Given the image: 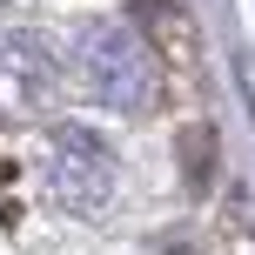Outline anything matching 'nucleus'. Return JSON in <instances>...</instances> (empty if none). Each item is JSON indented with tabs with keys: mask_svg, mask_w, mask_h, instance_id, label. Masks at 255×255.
<instances>
[{
	"mask_svg": "<svg viewBox=\"0 0 255 255\" xmlns=\"http://www.w3.org/2000/svg\"><path fill=\"white\" fill-rule=\"evenodd\" d=\"M47 195L74 215H101L115 195V161L88 128H54L47 134Z\"/></svg>",
	"mask_w": 255,
	"mask_h": 255,
	"instance_id": "nucleus-2",
	"label": "nucleus"
},
{
	"mask_svg": "<svg viewBox=\"0 0 255 255\" xmlns=\"http://www.w3.org/2000/svg\"><path fill=\"white\" fill-rule=\"evenodd\" d=\"M81 74H88V88L101 94L108 108H148L154 54L141 47L134 27L108 20V27H88V34H81Z\"/></svg>",
	"mask_w": 255,
	"mask_h": 255,
	"instance_id": "nucleus-1",
	"label": "nucleus"
}]
</instances>
